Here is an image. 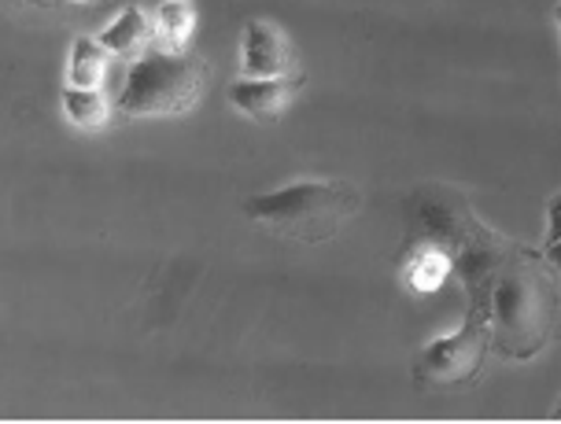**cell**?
Segmentation results:
<instances>
[{"label": "cell", "mask_w": 561, "mask_h": 424, "mask_svg": "<svg viewBox=\"0 0 561 424\" xmlns=\"http://www.w3.org/2000/svg\"><path fill=\"white\" fill-rule=\"evenodd\" d=\"M244 215L299 244H325L358 215V192L336 177H307L248 196Z\"/></svg>", "instance_id": "3957f363"}, {"label": "cell", "mask_w": 561, "mask_h": 424, "mask_svg": "<svg viewBox=\"0 0 561 424\" xmlns=\"http://www.w3.org/2000/svg\"><path fill=\"white\" fill-rule=\"evenodd\" d=\"M455 274V262L444 248L425 244V240H414L410 255L403 262V280L414 296H433L436 288H444V280Z\"/></svg>", "instance_id": "ba28073f"}, {"label": "cell", "mask_w": 561, "mask_h": 424, "mask_svg": "<svg viewBox=\"0 0 561 424\" xmlns=\"http://www.w3.org/2000/svg\"><path fill=\"white\" fill-rule=\"evenodd\" d=\"M207 78L210 70L199 56L148 48L129 67L118 107L123 115H185L204 96Z\"/></svg>", "instance_id": "277c9868"}, {"label": "cell", "mask_w": 561, "mask_h": 424, "mask_svg": "<svg viewBox=\"0 0 561 424\" xmlns=\"http://www.w3.org/2000/svg\"><path fill=\"white\" fill-rule=\"evenodd\" d=\"M554 19H558V26H561V0H558V8H554Z\"/></svg>", "instance_id": "2e32d148"}, {"label": "cell", "mask_w": 561, "mask_h": 424, "mask_svg": "<svg viewBox=\"0 0 561 424\" xmlns=\"http://www.w3.org/2000/svg\"><path fill=\"white\" fill-rule=\"evenodd\" d=\"M543 259L550 262V270H554L558 280H561V240H554V244H543Z\"/></svg>", "instance_id": "5bb4252c"}, {"label": "cell", "mask_w": 561, "mask_h": 424, "mask_svg": "<svg viewBox=\"0 0 561 424\" xmlns=\"http://www.w3.org/2000/svg\"><path fill=\"white\" fill-rule=\"evenodd\" d=\"M156 45L152 48H163V53H185L188 48V37L196 30V8L193 0H163L156 8Z\"/></svg>", "instance_id": "30bf717a"}, {"label": "cell", "mask_w": 561, "mask_h": 424, "mask_svg": "<svg viewBox=\"0 0 561 424\" xmlns=\"http://www.w3.org/2000/svg\"><path fill=\"white\" fill-rule=\"evenodd\" d=\"M488 307L491 343L517 362L536 358L554 336L561 314V285L543 251H525L517 244L510 248V255L499 262L491 277Z\"/></svg>", "instance_id": "6da1fadb"}, {"label": "cell", "mask_w": 561, "mask_h": 424, "mask_svg": "<svg viewBox=\"0 0 561 424\" xmlns=\"http://www.w3.org/2000/svg\"><path fill=\"white\" fill-rule=\"evenodd\" d=\"M558 417H561V399H558Z\"/></svg>", "instance_id": "e0dca14e"}, {"label": "cell", "mask_w": 561, "mask_h": 424, "mask_svg": "<svg viewBox=\"0 0 561 424\" xmlns=\"http://www.w3.org/2000/svg\"><path fill=\"white\" fill-rule=\"evenodd\" d=\"M64 111L75 126L100 129L107 123V96L100 89H64Z\"/></svg>", "instance_id": "7c38bea8"}, {"label": "cell", "mask_w": 561, "mask_h": 424, "mask_svg": "<svg viewBox=\"0 0 561 424\" xmlns=\"http://www.w3.org/2000/svg\"><path fill=\"white\" fill-rule=\"evenodd\" d=\"M491 307L488 299H469L466 321L458 332L433 340L414 362V380L425 388H462L473 383L491 355Z\"/></svg>", "instance_id": "5b68a950"}, {"label": "cell", "mask_w": 561, "mask_h": 424, "mask_svg": "<svg viewBox=\"0 0 561 424\" xmlns=\"http://www.w3.org/2000/svg\"><path fill=\"white\" fill-rule=\"evenodd\" d=\"M407 215L414 240L436 244L450 255L455 274L466 285V296L488 299L491 277H495L499 262L510 255L514 240H506L503 233L484 226L466 192L450 185H421L407 199Z\"/></svg>", "instance_id": "7a4b0ae2"}, {"label": "cell", "mask_w": 561, "mask_h": 424, "mask_svg": "<svg viewBox=\"0 0 561 424\" xmlns=\"http://www.w3.org/2000/svg\"><path fill=\"white\" fill-rule=\"evenodd\" d=\"M554 240H561V192L550 199V207H547V240L543 244H554Z\"/></svg>", "instance_id": "4fadbf2b"}, {"label": "cell", "mask_w": 561, "mask_h": 424, "mask_svg": "<svg viewBox=\"0 0 561 424\" xmlns=\"http://www.w3.org/2000/svg\"><path fill=\"white\" fill-rule=\"evenodd\" d=\"M240 59H244V78H285L296 75V48L285 37V30L263 19H252L244 26V45H240Z\"/></svg>", "instance_id": "52a82bcc"}, {"label": "cell", "mask_w": 561, "mask_h": 424, "mask_svg": "<svg viewBox=\"0 0 561 424\" xmlns=\"http://www.w3.org/2000/svg\"><path fill=\"white\" fill-rule=\"evenodd\" d=\"M107 48L100 45V37H78L70 45V67H67V85L70 89H100L107 70Z\"/></svg>", "instance_id": "8fae6325"}, {"label": "cell", "mask_w": 561, "mask_h": 424, "mask_svg": "<svg viewBox=\"0 0 561 424\" xmlns=\"http://www.w3.org/2000/svg\"><path fill=\"white\" fill-rule=\"evenodd\" d=\"M15 4H26V8H45V12H53V8H64L70 0H15Z\"/></svg>", "instance_id": "9a60e30c"}, {"label": "cell", "mask_w": 561, "mask_h": 424, "mask_svg": "<svg viewBox=\"0 0 561 424\" xmlns=\"http://www.w3.org/2000/svg\"><path fill=\"white\" fill-rule=\"evenodd\" d=\"M299 89H304V75H285V78H237L229 85V104L244 111L255 123H277L288 107L296 104Z\"/></svg>", "instance_id": "8992f818"}, {"label": "cell", "mask_w": 561, "mask_h": 424, "mask_svg": "<svg viewBox=\"0 0 561 424\" xmlns=\"http://www.w3.org/2000/svg\"><path fill=\"white\" fill-rule=\"evenodd\" d=\"M100 45H104L112 56L140 59L148 53V45H156V26H148L145 12H140L137 4H129L126 12L118 15L104 34H100Z\"/></svg>", "instance_id": "9c48e42d"}]
</instances>
